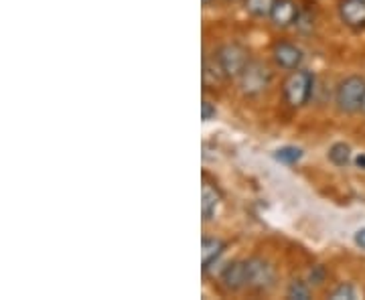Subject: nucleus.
<instances>
[{
    "label": "nucleus",
    "instance_id": "1",
    "mask_svg": "<svg viewBox=\"0 0 365 300\" xmlns=\"http://www.w3.org/2000/svg\"><path fill=\"white\" fill-rule=\"evenodd\" d=\"M314 90V76L307 69H294L282 86V93L284 100L292 108H302L304 104H309L311 95Z\"/></svg>",
    "mask_w": 365,
    "mask_h": 300
},
{
    "label": "nucleus",
    "instance_id": "2",
    "mask_svg": "<svg viewBox=\"0 0 365 300\" xmlns=\"http://www.w3.org/2000/svg\"><path fill=\"white\" fill-rule=\"evenodd\" d=\"M365 79L359 76H349L339 81L335 92V104L345 114H355L364 110Z\"/></svg>",
    "mask_w": 365,
    "mask_h": 300
},
{
    "label": "nucleus",
    "instance_id": "3",
    "mask_svg": "<svg viewBox=\"0 0 365 300\" xmlns=\"http://www.w3.org/2000/svg\"><path fill=\"white\" fill-rule=\"evenodd\" d=\"M215 57L222 66L223 73L227 79H237L242 76V71L248 67L250 63V53L246 47H242L240 43H225L222 45Z\"/></svg>",
    "mask_w": 365,
    "mask_h": 300
},
{
    "label": "nucleus",
    "instance_id": "4",
    "mask_svg": "<svg viewBox=\"0 0 365 300\" xmlns=\"http://www.w3.org/2000/svg\"><path fill=\"white\" fill-rule=\"evenodd\" d=\"M240 90L244 95H260L268 90L272 81V71L262 61H250L240 76Z\"/></svg>",
    "mask_w": 365,
    "mask_h": 300
},
{
    "label": "nucleus",
    "instance_id": "5",
    "mask_svg": "<svg viewBox=\"0 0 365 300\" xmlns=\"http://www.w3.org/2000/svg\"><path fill=\"white\" fill-rule=\"evenodd\" d=\"M246 268H248V286L252 290L264 292L274 284V268L268 262H264L262 258H252L246 262Z\"/></svg>",
    "mask_w": 365,
    "mask_h": 300
},
{
    "label": "nucleus",
    "instance_id": "6",
    "mask_svg": "<svg viewBox=\"0 0 365 300\" xmlns=\"http://www.w3.org/2000/svg\"><path fill=\"white\" fill-rule=\"evenodd\" d=\"M272 57L276 66L287 69V71H294L300 69L302 61H304V53L300 47L292 45V43H276L272 49Z\"/></svg>",
    "mask_w": 365,
    "mask_h": 300
},
{
    "label": "nucleus",
    "instance_id": "7",
    "mask_svg": "<svg viewBox=\"0 0 365 300\" xmlns=\"http://www.w3.org/2000/svg\"><path fill=\"white\" fill-rule=\"evenodd\" d=\"M339 16L349 29H365V0H341Z\"/></svg>",
    "mask_w": 365,
    "mask_h": 300
},
{
    "label": "nucleus",
    "instance_id": "8",
    "mask_svg": "<svg viewBox=\"0 0 365 300\" xmlns=\"http://www.w3.org/2000/svg\"><path fill=\"white\" fill-rule=\"evenodd\" d=\"M222 282L223 286L232 292H237L244 286H248V268H246V262L235 260L232 264H227L222 272Z\"/></svg>",
    "mask_w": 365,
    "mask_h": 300
},
{
    "label": "nucleus",
    "instance_id": "9",
    "mask_svg": "<svg viewBox=\"0 0 365 300\" xmlns=\"http://www.w3.org/2000/svg\"><path fill=\"white\" fill-rule=\"evenodd\" d=\"M270 19L276 26H292L299 21V4L294 0H276Z\"/></svg>",
    "mask_w": 365,
    "mask_h": 300
},
{
    "label": "nucleus",
    "instance_id": "10",
    "mask_svg": "<svg viewBox=\"0 0 365 300\" xmlns=\"http://www.w3.org/2000/svg\"><path fill=\"white\" fill-rule=\"evenodd\" d=\"M222 195L217 191V187H213L211 183H203L201 189V213H203V222H211L217 213Z\"/></svg>",
    "mask_w": 365,
    "mask_h": 300
},
{
    "label": "nucleus",
    "instance_id": "11",
    "mask_svg": "<svg viewBox=\"0 0 365 300\" xmlns=\"http://www.w3.org/2000/svg\"><path fill=\"white\" fill-rule=\"evenodd\" d=\"M223 252H225V242L217 239V237H203V242H201V264H203L205 272L220 260Z\"/></svg>",
    "mask_w": 365,
    "mask_h": 300
},
{
    "label": "nucleus",
    "instance_id": "12",
    "mask_svg": "<svg viewBox=\"0 0 365 300\" xmlns=\"http://www.w3.org/2000/svg\"><path fill=\"white\" fill-rule=\"evenodd\" d=\"M327 157L335 167H347L351 162V146L345 143H335L329 148Z\"/></svg>",
    "mask_w": 365,
    "mask_h": 300
},
{
    "label": "nucleus",
    "instance_id": "13",
    "mask_svg": "<svg viewBox=\"0 0 365 300\" xmlns=\"http://www.w3.org/2000/svg\"><path fill=\"white\" fill-rule=\"evenodd\" d=\"M276 0H244V9L256 19H266L272 14Z\"/></svg>",
    "mask_w": 365,
    "mask_h": 300
},
{
    "label": "nucleus",
    "instance_id": "14",
    "mask_svg": "<svg viewBox=\"0 0 365 300\" xmlns=\"http://www.w3.org/2000/svg\"><path fill=\"white\" fill-rule=\"evenodd\" d=\"M203 79H205V83H213V86H217V83H222L225 81V73H223L222 66H220V61H217V57H213V59H205V63H203Z\"/></svg>",
    "mask_w": 365,
    "mask_h": 300
},
{
    "label": "nucleus",
    "instance_id": "15",
    "mask_svg": "<svg viewBox=\"0 0 365 300\" xmlns=\"http://www.w3.org/2000/svg\"><path fill=\"white\" fill-rule=\"evenodd\" d=\"M274 158L282 165H297L302 158V150L297 146H282L274 152Z\"/></svg>",
    "mask_w": 365,
    "mask_h": 300
},
{
    "label": "nucleus",
    "instance_id": "16",
    "mask_svg": "<svg viewBox=\"0 0 365 300\" xmlns=\"http://www.w3.org/2000/svg\"><path fill=\"white\" fill-rule=\"evenodd\" d=\"M287 296L292 300H309L311 299V290L302 280H292L287 290Z\"/></svg>",
    "mask_w": 365,
    "mask_h": 300
},
{
    "label": "nucleus",
    "instance_id": "17",
    "mask_svg": "<svg viewBox=\"0 0 365 300\" xmlns=\"http://www.w3.org/2000/svg\"><path fill=\"white\" fill-rule=\"evenodd\" d=\"M331 299L333 300H355L357 299V292L351 284H339L331 292Z\"/></svg>",
    "mask_w": 365,
    "mask_h": 300
},
{
    "label": "nucleus",
    "instance_id": "18",
    "mask_svg": "<svg viewBox=\"0 0 365 300\" xmlns=\"http://www.w3.org/2000/svg\"><path fill=\"white\" fill-rule=\"evenodd\" d=\"M215 116H217L215 105L207 102V100H203V104H201V118H203V122H211V120H215Z\"/></svg>",
    "mask_w": 365,
    "mask_h": 300
},
{
    "label": "nucleus",
    "instance_id": "19",
    "mask_svg": "<svg viewBox=\"0 0 365 300\" xmlns=\"http://www.w3.org/2000/svg\"><path fill=\"white\" fill-rule=\"evenodd\" d=\"M353 239H355V244H357L359 248L365 249V227H361V229H357V232H355V237H353Z\"/></svg>",
    "mask_w": 365,
    "mask_h": 300
},
{
    "label": "nucleus",
    "instance_id": "20",
    "mask_svg": "<svg viewBox=\"0 0 365 300\" xmlns=\"http://www.w3.org/2000/svg\"><path fill=\"white\" fill-rule=\"evenodd\" d=\"M355 165H357L359 169H365V155H359V157L355 158Z\"/></svg>",
    "mask_w": 365,
    "mask_h": 300
},
{
    "label": "nucleus",
    "instance_id": "21",
    "mask_svg": "<svg viewBox=\"0 0 365 300\" xmlns=\"http://www.w3.org/2000/svg\"><path fill=\"white\" fill-rule=\"evenodd\" d=\"M201 2H203V4H205V6H207V4H211V2H213V0H201Z\"/></svg>",
    "mask_w": 365,
    "mask_h": 300
},
{
    "label": "nucleus",
    "instance_id": "22",
    "mask_svg": "<svg viewBox=\"0 0 365 300\" xmlns=\"http://www.w3.org/2000/svg\"><path fill=\"white\" fill-rule=\"evenodd\" d=\"M364 112H365V102H364Z\"/></svg>",
    "mask_w": 365,
    "mask_h": 300
}]
</instances>
